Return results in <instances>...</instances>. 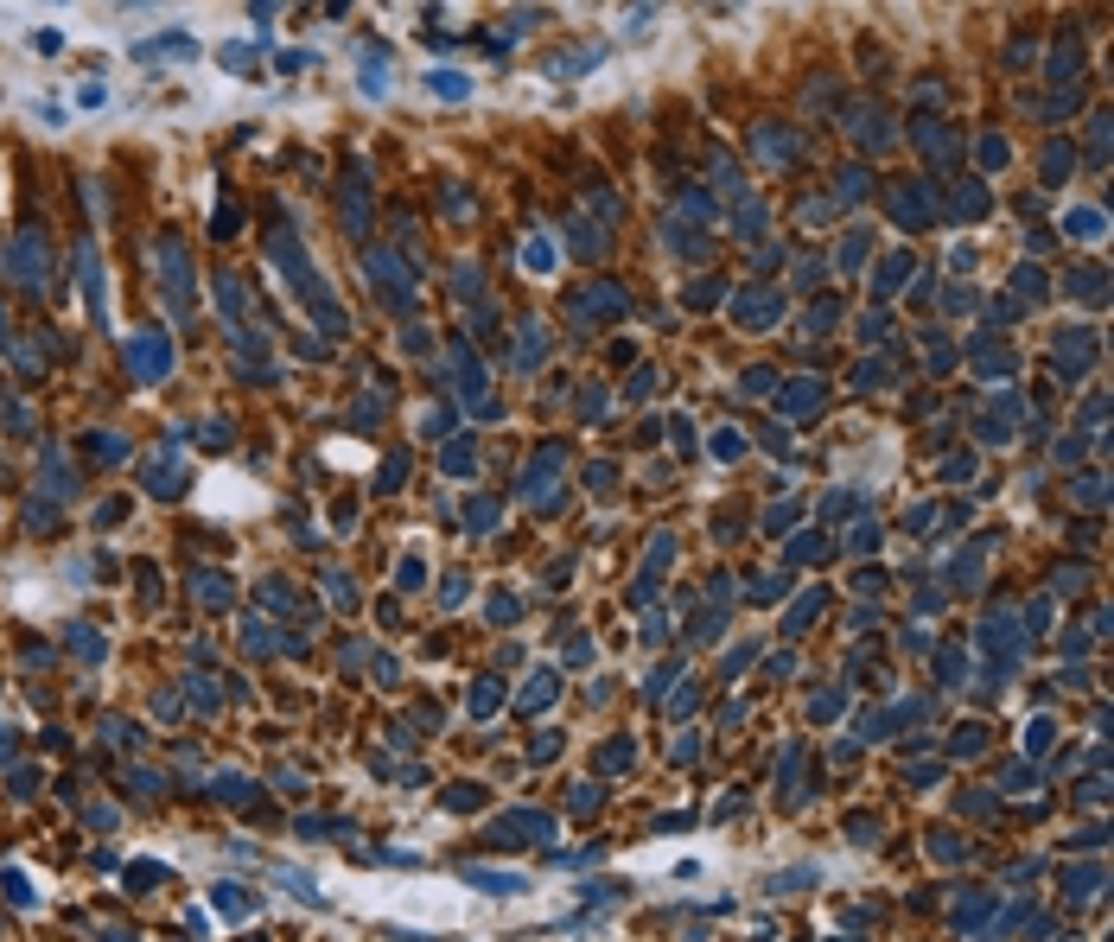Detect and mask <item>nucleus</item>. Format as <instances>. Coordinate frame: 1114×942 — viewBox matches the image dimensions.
I'll use <instances>...</instances> for the list:
<instances>
[{
    "label": "nucleus",
    "instance_id": "f257e3e1",
    "mask_svg": "<svg viewBox=\"0 0 1114 942\" xmlns=\"http://www.w3.org/2000/svg\"><path fill=\"white\" fill-rule=\"evenodd\" d=\"M134 370H141V376H166L172 370V344L166 338H141V344H134Z\"/></svg>",
    "mask_w": 1114,
    "mask_h": 942
},
{
    "label": "nucleus",
    "instance_id": "f03ea898",
    "mask_svg": "<svg viewBox=\"0 0 1114 942\" xmlns=\"http://www.w3.org/2000/svg\"><path fill=\"white\" fill-rule=\"evenodd\" d=\"M13 261H20L26 287H45V261H39V236H20V249H13Z\"/></svg>",
    "mask_w": 1114,
    "mask_h": 942
}]
</instances>
